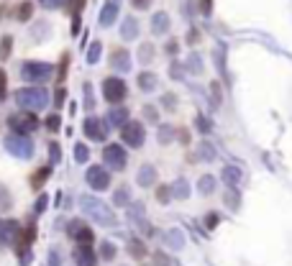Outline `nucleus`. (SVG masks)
Wrapping results in <instances>:
<instances>
[{
    "mask_svg": "<svg viewBox=\"0 0 292 266\" xmlns=\"http://www.w3.org/2000/svg\"><path fill=\"white\" fill-rule=\"evenodd\" d=\"M11 95H13V92H11V77H8V70H6L3 64H0V105L8 102Z\"/></svg>",
    "mask_w": 292,
    "mask_h": 266,
    "instance_id": "e433bc0d",
    "label": "nucleus"
},
{
    "mask_svg": "<svg viewBox=\"0 0 292 266\" xmlns=\"http://www.w3.org/2000/svg\"><path fill=\"white\" fill-rule=\"evenodd\" d=\"M11 208H13V194H11V190L3 182H0V215L8 212Z\"/></svg>",
    "mask_w": 292,
    "mask_h": 266,
    "instance_id": "a19ab883",
    "label": "nucleus"
},
{
    "mask_svg": "<svg viewBox=\"0 0 292 266\" xmlns=\"http://www.w3.org/2000/svg\"><path fill=\"white\" fill-rule=\"evenodd\" d=\"M136 59L141 66H149L156 62V44L154 41H141L139 46H136Z\"/></svg>",
    "mask_w": 292,
    "mask_h": 266,
    "instance_id": "393cba45",
    "label": "nucleus"
},
{
    "mask_svg": "<svg viewBox=\"0 0 292 266\" xmlns=\"http://www.w3.org/2000/svg\"><path fill=\"white\" fill-rule=\"evenodd\" d=\"M108 66L116 74H128L133 66V54L128 52V46H121V44H113L108 49Z\"/></svg>",
    "mask_w": 292,
    "mask_h": 266,
    "instance_id": "9b49d317",
    "label": "nucleus"
},
{
    "mask_svg": "<svg viewBox=\"0 0 292 266\" xmlns=\"http://www.w3.org/2000/svg\"><path fill=\"white\" fill-rule=\"evenodd\" d=\"M8 3H13V0H8Z\"/></svg>",
    "mask_w": 292,
    "mask_h": 266,
    "instance_id": "338daca9",
    "label": "nucleus"
},
{
    "mask_svg": "<svg viewBox=\"0 0 292 266\" xmlns=\"http://www.w3.org/2000/svg\"><path fill=\"white\" fill-rule=\"evenodd\" d=\"M187 194H190V184H187V180H174V184H172V197L185 200Z\"/></svg>",
    "mask_w": 292,
    "mask_h": 266,
    "instance_id": "37998d69",
    "label": "nucleus"
},
{
    "mask_svg": "<svg viewBox=\"0 0 292 266\" xmlns=\"http://www.w3.org/2000/svg\"><path fill=\"white\" fill-rule=\"evenodd\" d=\"M156 141H159V146H169L172 141H177V126L162 123L159 128H156Z\"/></svg>",
    "mask_w": 292,
    "mask_h": 266,
    "instance_id": "2f4dec72",
    "label": "nucleus"
},
{
    "mask_svg": "<svg viewBox=\"0 0 292 266\" xmlns=\"http://www.w3.org/2000/svg\"><path fill=\"white\" fill-rule=\"evenodd\" d=\"M205 220H208V228H215V226H218V215H215V212H210Z\"/></svg>",
    "mask_w": 292,
    "mask_h": 266,
    "instance_id": "69168bd1",
    "label": "nucleus"
},
{
    "mask_svg": "<svg viewBox=\"0 0 292 266\" xmlns=\"http://www.w3.org/2000/svg\"><path fill=\"white\" fill-rule=\"evenodd\" d=\"M100 162H103L110 172L123 174V172L128 169L131 156H128V148H126L121 141H108V144H103V148H100Z\"/></svg>",
    "mask_w": 292,
    "mask_h": 266,
    "instance_id": "39448f33",
    "label": "nucleus"
},
{
    "mask_svg": "<svg viewBox=\"0 0 292 266\" xmlns=\"http://www.w3.org/2000/svg\"><path fill=\"white\" fill-rule=\"evenodd\" d=\"M34 218H36V215L26 218V223H24V228H21V236H18V240H16V246H34L36 233H39L36 220H34ZM16 246H13V248H16Z\"/></svg>",
    "mask_w": 292,
    "mask_h": 266,
    "instance_id": "b1692460",
    "label": "nucleus"
},
{
    "mask_svg": "<svg viewBox=\"0 0 292 266\" xmlns=\"http://www.w3.org/2000/svg\"><path fill=\"white\" fill-rule=\"evenodd\" d=\"M100 95L108 105H121L128 100V82L123 80V74H108L100 80Z\"/></svg>",
    "mask_w": 292,
    "mask_h": 266,
    "instance_id": "423d86ee",
    "label": "nucleus"
},
{
    "mask_svg": "<svg viewBox=\"0 0 292 266\" xmlns=\"http://www.w3.org/2000/svg\"><path fill=\"white\" fill-rule=\"evenodd\" d=\"M177 141L182 146H190V128H177Z\"/></svg>",
    "mask_w": 292,
    "mask_h": 266,
    "instance_id": "052dcab7",
    "label": "nucleus"
},
{
    "mask_svg": "<svg viewBox=\"0 0 292 266\" xmlns=\"http://www.w3.org/2000/svg\"><path fill=\"white\" fill-rule=\"evenodd\" d=\"M197 159H203V162H213L215 159V151H213V146L208 141H200V146H197Z\"/></svg>",
    "mask_w": 292,
    "mask_h": 266,
    "instance_id": "c03bdc74",
    "label": "nucleus"
},
{
    "mask_svg": "<svg viewBox=\"0 0 292 266\" xmlns=\"http://www.w3.org/2000/svg\"><path fill=\"white\" fill-rule=\"evenodd\" d=\"M200 38H203V34H200V28L190 26V31H187V36H185V44H187V46H197V44H200Z\"/></svg>",
    "mask_w": 292,
    "mask_h": 266,
    "instance_id": "864d4df0",
    "label": "nucleus"
},
{
    "mask_svg": "<svg viewBox=\"0 0 292 266\" xmlns=\"http://www.w3.org/2000/svg\"><path fill=\"white\" fill-rule=\"evenodd\" d=\"M47 208H49V194L47 192H39L36 194V202H34V215H41Z\"/></svg>",
    "mask_w": 292,
    "mask_h": 266,
    "instance_id": "3c124183",
    "label": "nucleus"
},
{
    "mask_svg": "<svg viewBox=\"0 0 292 266\" xmlns=\"http://www.w3.org/2000/svg\"><path fill=\"white\" fill-rule=\"evenodd\" d=\"M70 70H72V52L64 49V52L59 54V62L54 64V82H57V84H67Z\"/></svg>",
    "mask_w": 292,
    "mask_h": 266,
    "instance_id": "6ab92c4d",
    "label": "nucleus"
},
{
    "mask_svg": "<svg viewBox=\"0 0 292 266\" xmlns=\"http://www.w3.org/2000/svg\"><path fill=\"white\" fill-rule=\"evenodd\" d=\"M116 256H118L116 243H113V240H100V246H98V258H100V261H105V264H110Z\"/></svg>",
    "mask_w": 292,
    "mask_h": 266,
    "instance_id": "72a5a7b5",
    "label": "nucleus"
},
{
    "mask_svg": "<svg viewBox=\"0 0 292 266\" xmlns=\"http://www.w3.org/2000/svg\"><path fill=\"white\" fill-rule=\"evenodd\" d=\"M136 87H139V92H144V95L154 92L156 87H159V74L151 72V70H141L136 74Z\"/></svg>",
    "mask_w": 292,
    "mask_h": 266,
    "instance_id": "4be33fe9",
    "label": "nucleus"
},
{
    "mask_svg": "<svg viewBox=\"0 0 292 266\" xmlns=\"http://www.w3.org/2000/svg\"><path fill=\"white\" fill-rule=\"evenodd\" d=\"M70 0H39V8L44 10H64Z\"/></svg>",
    "mask_w": 292,
    "mask_h": 266,
    "instance_id": "a18cd8bd",
    "label": "nucleus"
},
{
    "mask_svg": "<svg viewBox=\"0 0 292 266\" xmlns=\"http://www.w3.org/2000/svg\"><path fill=\"white\" fill-rule=\"evenodd\" d=\"M118 138H121V144H123L128 151L144 148V144H146V123H144V120H136V118L126 120V123L118 128Z\"/></svg>",
    "mask_w": 292,
    "mask_h": 266,
    "instance_id": "6e6552de",
    "label": "nucleus"
},
{
    "mask_svg": "<svg viewBox=\"0 0 292 266\" xmlns=\"http://www.w3.org/2000/svg\"><path fill=\"white\" fill-rule=\"evenodd\" d=\"M13 100L16 108L21 110H34V113H41L52 105V92L47 90V84H24L13 90Z\"/></svg>",
    "mask_w": 292,
    "mask_h": 266,
    "instance_id": "f03ea898",
    "label": "nucleus"
},
{
    "mask_svg": "<svg viewBox=\"0 0 292 266\" xmlns=\"http://www.w3.org/2000/svg\"><path fill=\"white\" fill-rule=\"evenodd\" d=\"M13 52H16V36L13 34H0V64H6L13 59Z\"/></svg>",
    "mask_w": 292,
    "mask_h": 266,
    "instance_id": "bb28decb",
    "label": "nucleus"
},
{
    "mask_svg": "<svg viewBox=\"0 0 292 266\" xmlns=\"http://www.w3.org/2000/svg\"><path fill=\"white\" fill-rule=\"evenodd\" d=\"M85 182L95 194H103V192H108L110 187H113V172H110L103 162L100 164H90L85 169Z\"/></svg>",
    "mask_w": 292,
    "mask_h": 266,
    "instance_id": "9d476101",
    "label": "nucleus"
},
{
    "mask_svg": "<svg viewBox=\"0 0 292 266\" xmlns=\"http://www.w3.org/2000/svg\"><path fill=\"white\" fill-rule=\"evenodd\" d=\"M11 18V3L8 0H0V24H6Z\"/></svg>",
    "mask_w": 292,
    "mask_h": 266,
    "instance_id": "bf43d9fd",
    "label": "nucleus"
},
{
    "mask_svg": "<svg viewBox=\"0 0 292 266\" xmlns=\"http://www.w3.org/2000/svg\"><path fill=\"white\" fill-rule=\"evenodd\" d=\"M85 6H87V0H70V3H67V8H64V13H67V16H82Z\"/></svg>",
    "mask_w": 292,
    "mask_h": 266,
    "instance_id": "de8ad7c7",
    "label": "nucleus"
},
{
    "mask_svg": "<svg viewBox=\"0 0 292 266\" xmlns=\"http://www.w3.org/2000/svg\"><path fill=\"white\" fill-rule=\"evenodd\" d=\"M59 264H62V256H59L57 248H52L49 251V266H59Z\"/></svg>",
    "mask_w": 292,
    "mask_h": 266,
    "instance_id": "0e129e2a",
    "label": "nucleus"
},
{
    "mask_svg": "<svg viewBox=\"0 0 292 266\" xmlns=\"http://www.w3.org/2000/svg\"><path fill=\"white\" fill-rule=\"evenodd\" d=\"M72 258L77 266H98V251L95 246H77L72 248Z\"/></svg>",
    "mask_w": 292,
    "mask_h": 266,
    "instance_id": "aec40b11",
    "label": "nucleus"
},
{
    "mask_svg": "<svg viewBox=\"0 0 292 266\" xmlns=\"http://www.w3.org/2000/svg\"><path fill=\"white\" fill-rule=\"evenodd\" d=\"M6 126L11 133H21V136H34L39 128H44V118L34 110H21L16 108L13 113L6 116Z\"/></svg>",
    "mask_w": 292,
    "mask_h": 266,
    "instance_id": "7ed1b4c3",
    "label": "nucleus"
},
{
    "mask_svg": "<svg viewBox=\"0 0 292 266\" xmlns=\"http://www.w3.org/2000/svg\"><path fill=\"white\" fill-rule=\"evenodd\" d=\"M238 176H241V172L233 169V166H226V169H223V180H228V184H236Z\"/></svg>",
    "mask_w": 292,
    "mask_h": 266,
    "instance_id": "6e6d98bb",
    "label": "nucleus"
},
{
    "mask_svg": "<svg viewBox=\"0 0 292 266\" xmlns=\"http://www.w3.org/2000/svg\"><path fill=\"white\" fill-rule=\"evenodd\" d=\"M118 36H121L123 44H131V41L141 38V20L133 16V13L131 16H123L118 20Z\"/></svg>",
    "mask_w": 292,
    "mask_h": 266,
    "instance_id": "f3484780",
    "label": "nucleus"
},
{
    "mask_svg": "<svg viewBox=\"0 0 292 266\" xmlns=\"http://www.w3.org/2000/svg\"><path fill=\"white\" fill-rule=\"evenodd\" d=\"M195 128L200 130V133H210V128H213V123L205 118V116H197L195 118Z\"/></svg>",
    "mask_w": 292,
    "mask_h": 266,
    "instance_id": "5fc2aeb1",
    "label": "nucleus"
},
{
    "mask_svg": "<svg viewBox=\"0 0 292 266\" xmlns=\"http://www.w3.org/2000/svg\"><path fill=\"white\" fill-rule=\"evenodd\" d=\"M21 228H24V223L18 218H0V246L13 248L21 236Z\"/></svg>",
    "mask_w": 292,
    "mask_h": 266,
    "instance_id": "dca6fc26",
    "label": "nucleus"
},
{
    "mask_svg": "<svg viewBox=\"0 0 292 266\" xmlns=\"http://www.w3.org/2000/svg\"><path fill=\"white\" fill-rule=\"evenodd\" d=\"M62 159H64V151H62V144L52 136L49 141H47V162L52 164V166H59L62 164Z\"/></svg>",
    "mask_w": 292,
    "mask_h": 266,
    "instance_id": "c85d7f7f",
    "label": "nucleus"
},
{
    "mask_svg": "<svg viewBox=\"0 0 292 266\" xmlns=\"http://www.w3.org/2000/svg\"><path fill=\"white\" fill-rule=\"evenodd\" d=\"M151 258H154V266H169V258H167L162 251H156Z\"/></svg>",
    "mask_w": 292,
    "mask_h": 266,
    "instance_id": "680f3d73",
    "label": "nucleus"
},
{
    "mask_svg": "<svg viewBox=\"0 0 292 266\" xmlns=\"http://www.w3.org/2000/svg\"><path fill=\"white\" fill-rule=\"evenodd\" d=\"M80 31H82V16H70V34L80 36Z\"/></svg>",
    "mask_w": 292,
    "mask_h": 266,
    "instance_id": "4d7b16f0",
    "label": "nucleus"
},
{
    "mask_svg": "<svg viewBox=\"0 0 292 266\" xmlns=\"http://www.w3.org/2000/svg\"><path fill=\"white\" fill-rule=\"evenodd\" d=\"M72 156H75L77 164H87V162H90V146H87V141H75Z\"/></svg>",
    "mask_w": 292,
    "mask_h": 266,
    "instance_id": "4c0bfd02",
    "label": "nucleus"
},
{
    "mask_svg": "<svg viewBox=\"0 0 292 266\" xmlns=\"http://www.w3.org/2000/svg\"><path fill=\"white\" fill-rule=\"evenodd\" d=\"M126 251H128V256H131V258H136V261H141V258H146V256H149V248H146V243H144L141 238H128Z\"/></svg>",
    "mask_w": 292,
    "mask_h": 266,
    "instance_id": "7c9ffc66",
    "label": "nucleus"
},
{
    "mask_svg": "<svg viewBox=\"0 0 292 266\" xmlns=\"http://www.w3.org/2000/svg\"><path fill=\"white\" fill-rule=\"evenodd\" d=\"M154 197H156V202H159V205H169V200H172V184H156L154 187Z\"/></svg>",
    "mask_w": 292,
    "mask_h": 266,
    "instance_id": "ea45409f",
    "label": "nucleus"
},
{
    "mask_svg": "<svg viewBox=\"0 0 292 266\" xmlns=\"http://www.w3.org/2000/svg\"><path fill=\"white\" fill-rule=\"evenodd\" d=\"M44 130H47L49 136H57V133L62 130V113L59 110H52V113L44 116Z\"/></svg>",
    "mask_w": 292,
    "mask_h": 266,
    "instance_id": "473e14b6",
    "label": "nucleus"
},
{
    "mask_svg": "<svg viewBox=\"0 0 292 266\" xmlns=\"http://www.w3.org/2000/svg\"><path fill=\"white\" fill-rule=\"evenodd\" d=\"M67 98H70L67 84H57V90H54V95H52V110H59V113H62V108L67 105Z\"/></svg>",
    "mask_w": 292,
    "mask_h": 266,
    "instance_id": "c9c22d12",
    "label": "nucleus"
},
{
    "mask_svg": "<svg viewBox=\"0 0 292 266\" xmlns=\"http://www.w3.org/2000/svg\"><path fill=\"white\" fill-rule=\"evenodd\" d=\"M133 10H149L154 6V0H128Z\"/></svg>",
    "mask_w": 292,
    "mask_h": 266,
    "instance_id": "13d9d810",
    "label": "nucleus"
},
{
    "mask_svg": "<svg viewBox=\"0 0 292 266\" xmlns=\"http://www.w3.org/2000/svg\"><path fill=\"white\" fill-rule=\"evenodd\" d=\"M156 182H159V172H156L154 164H141L136 169V184L139 187H156Z\"/></svg>",
    "mask_w": 292,
    "mask_h": 266,
    "instance_id": "412c9836",
    "label": "nucleus"
},
{
    "mask_svg": "<svg viewBox=\"0 0 292 266\" xmlns=\"http://www.w3.org/2000/svg\"><path fill=\"white\" fill-rule=\"evenodd\" d=\"M77 205H80V212L85 218H90L93 223L103 226V228H113L118 223L116 218V210L110 208L108 202H103V200L98 194H80L77 197Z\"/></svg>",
    "mask_w": 292,
    "mask_h": 266,
    "instance_id": "f257e3e1",
    "label": "nucleus"
},
{
    "mask_svg": "<svg viewBox=\"0 0 292 266\" xmlns=\"http://www.w3.org/2000/svg\"><path fill=\"white\" fill-rule=\"evenodd\" d=\"M52 176H54V166H52L49 162H47V164L34 166V169H31V174H29V190H31L34 194L44 192V187H47V184L52 182Z\"/></svg>",
    "mask_w": 292,
    "mask_h": 266,
    "instance_id": "2eb2a0df",
    "label": "nucleus"
},
{
    "mask_svg": "<svg viewBox=\"0 0 292 266\" xmlns=\"http://www.w3.org/2000/svg\"><path fill=\"white\" fill-rule=\"evenodd\" d=\"M21 80L26 84H47L54 80V64L44 59H26L18 70Z\"/></svg>",
    "mask_w": 292,
    "mask_h": 266,
    "instance_id": "20e7f679",
    "label": "nucleus"
},
{
    "mask_svg": "<svg viewBox=\"0 0 292 266\" xmlns=\"http://www.w3.org/2000/svg\"><path fill=\"white\" fill-rule=\"evenodd\" d=\"M36 18V0H13L11 3V18L18 26H29Z\"/></svg>",
    "mask_w": 292,
    "mask_h": 266,
    "instance_id": "ddd939ff",
    "label": "nucleus"
},
{
    "mask_svg": "<svg viewBox=\"0 0 292 266\" xmlns=\"http://www.w3.org/2000/svg\"><path fill=\"white\" fill-rule=\"evenodd\" d=\"M197 190H200V194H210V192L215 190V180H213L210 174L200 176V182H197Z\"/></svg>",
    "mask_w": 292,
    "mask_h": 266,
    "instance_id": "49530a36",
    "label": "nucleus"
},
{
    "mask_svg": "<svg viewBox=\"0 0 292 266\" xmlns=\"http://www.w3.org/2000/svg\"><path fill=\"white\" fill-rule=\"evenodd\" d=\"M121 6L123 0H103L100 13H98V28H110L121 20Z\"/></svg>",
    "mask_w": 292,
    "mask_h": 266,
    "instance_id": "4468645a",
    "label": "nucleus"
},
{
    "mask_svg": "<svg viewBox=\"0 0 292 266\" xmlns=\"http://www.w3.org/2000/svg\"><path fill=\"white\" fill-rule=\"evenodd\" d=\"M100 56H103V41H100V38H95V41L87 46L85 59H87V64H90V66H95V64L100 62Z\"/></svg>",
    "mask_w": 292,
    "mask_h": 266,
    "instance_id": "f704fd0d",
    "label": "nucleus"
},
{
    "mask_svg": "<svg viewBox=\"0 0 292 266\" xmlns=\"http://www.w3.org/2000/svg\"><path fill=\"white\" fill-rule=\"evenodd\" d=\"M82 108L85 113H95L98 110V95H95V84L93 82H82Z\"/></svg>",
    "mask_w": 292,
    "mask_h": 266,
    "instance_id": "a878e982",
    "label": "nucleus"
},
{
    "mask_svg": "<svg viewBox=\"0 0 292 266\" xmlns=\"http://www.w3.org/2000/svg\"><path fill=\"white\" fill-rule=\"evenodd\" d=\"M82 136L85 141H93V144H108L110 141V126L103 116L98 113H87L82 118Z\"/></svg>",
    "mask_w": 292,
    "mask_h": 266,
    "instance_id": "0eeeda50",
    "label": "nucleus"
},
{
    "mask_svg": "<svg viewBox=\"0 0 292 266\" xmlns=\"http://www.w3.org/2000/svg\"><path fill=\"white\" fill-rule=\"evenodd\" d=\"M162 108L159 105H154V102H144L141 105V120L144 123H151V126H159L162 120Z\"/></svg>",
    "mask_w": 292,
    "mask_h": 266,
    "instance_id": "c756f323",
    "label": "nucleus"
},
{
    "mask_svg": "<svg viewBox=\"0 0 292 266\" xmlns=\"http://www.w3.org/2000/svg\"><path fill=\"white\" fill-rule=\"evenodd\" d=\"M172 31V18L167 10H156L151 16V34L154 36H167Z\"/></svg>",
    "mask_w": 292,
    "mask_h": 266,
    "instance_id": "5701e85b",
    "label": "nucleus"
},
{
    "mask_svg": "<svg viewBox=\"0 0 292 266\" xmlns=\"http://www.w3.org/2000/svg\"><path fill=\"white\" fill-rule=\"evenodd\" d=\"M133 202V192H131V184L121 182L118 187H113V205L116 208H128Z\"/></svg>",
    "mask_w": 292,
    "mask_h": 266,
    "instance_id": "cd10ccee",
    "label": "nucleus"
},
{
    "mask_svg": "<svg viewBox=\"0 0 292 266\" xmlns=\"http://www.w3.org/2000/svg\"><path fill=\"white\" fill-rule=\"evenodd\" d=\"M162 52H164L169 59H177V54H179V41H177V38H167L164 46H162Z\"/></svg>",
    "mask_w": 292,
    "mask_h": 266,
    "instance_id": "603ef678",
    "label": "nucleus"
},
{
    "mask_svg": "<svg viewBox=\"0 0 292 266\" xmlns=\"http://www.w3.org/2000/svg\"><path fill=\"white\" fill-rule=\"evenodd\" d=\"M49 34H52V24H49V20H41V26H34V28H31L34 41H47Z\"/></svg>",
    "mask_w": 292,
    "mask_h": 266,
    "instance_id": "79ce46f5",
    "label": "nucleus"
},
{
    "mask_svg": "<svg viewBox=\"0 0 292 266\" xmlns=\"http://www.w3.org/2000/svg\"><path fill=\"white\" fill-rule=\"evenodd\" d=\"M177 105H179V98H177L174 92H162V98H159V108L164 110V113H174Z\"/></svg>",
    "mask_w": 292,
    "mask_h": 266,
    "instance_id": "58836bf2",
    "label": "nucleus"
},
{
    "mask_svg": "<svg viewBox=\"0 0 292 266\" xmlns=\"http://www.w3.org/2000/svg\"><path fill=\"white\" fill-rule=\"evenodd\" d=\"M185 70H187V72H192V74H200V72H203V62H200V56H197V54H190V56H187Z\"/></svg>",
    "mask_w": 292,
    "mask_h": 266,
    "instance_id": "09e8293b",
    "label": "nucleus"
},
{
    "mask_svg": "<svg viewBox=\"0 0 292 266\" xmlns=\"http://www.w3.org/2000/svg\"><path fill=\"white\" fill-rule=\"evenodd\" d=\"M167 72H169V77H172L174 82H179V80L185 77V66L179 64L177 59H172V62H169V70H167Z\"/></svg>",
    "mask_w": 292,
    "mask_h": 266,
    "instance_id": "8fccbe9b",
    "label": "nucleus"
},
{
    "mask_svg": "<svg viewBox=\"0 0 292 266\" xmlns=\"http://www.w3.org/2000/svg\"><path fill=\"white\" fill-rule=\"evenodd\" d=\"M67 236H70L77 246H95V230L90 228L82 218H72L67 223Z\"/></svg>",
    "mask_w": 292,
    "mask_h": 266,
    "instance_id": "f8f14e48",
    "label": "nucleus"
},
{
    "mask_svg": "<svg viewBox=\"0 0 292 266\" xmlns=\"http://www.w3.org/2000/svg\"><path fill=\"white\" fill-rule=\"evenodd\" d=\"M103 118L108 120L110 128H116V130H118L126 120H131V110H128L126 102H121V105H108V110L103 113Z\"/></svg>",
    "mask_w": 292,
    "mask_h": 266,
    "instance_id": "a211bd4d",
    "label": "nucleus"
},
{
    "mask_svg": "<svg viewBox=\"0 0 292 266\" xmlns=\"http://www.w3.org/2000/svg\"><path fill=\"white\" fill-rule=\"evenodd\" d=\"M200 13H203V16H210V13H213V0H200Z\"/></svg>",
    "mask_w": 292,
    "mask_h": 266,
    "instance_id": "e2e57ef3",
    "label": "nucleus"
},
{
    "mask_svg": "<svg viewBox=\"0 0 292 266\" xmlns=\"http://www.w3.org/2000/svg\"><path fill=\"white\" fill-rule=\"evenodd\" d=\"M3 146L18 162H29V159H34V154H36L34 138L31 136H21V133H8V136L3 138Z\"/></svg>",
    "mask_w": 292,
    "mask_h": 266,
    "instance_id": "1a4fd4ad",
    "label": "nucleus"
}]
</instances>
